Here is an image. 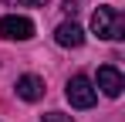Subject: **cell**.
Wrapping results in <instances>:
<instances>
[{"label": "cell", "instance_id": "cell-7", "mask_svg": "<svg viewBox=\"0 0 125 122\" xmlns=\"http://www.w3.org/2000/svg\"><path fill=\"white\" fill-rule=\"evenodd\" d=\"M41 122H74V119L64 112H47V115H41Z\"/></svg>", "mask_w": 125, "mask_h": 122}, {"label": "cell", "instance_id": "cell-8", "mask_svg": "<svg viewBox=\"0 0 125 122\" xmlns=\"http://www.w3.org/2000/svg\"><path fill=\"white\" fill-rule=\"evenodd\" d=\"M61 10L68 14V17H74V14L81 10V0H64V7H61Z\"/></svg>", "mask_w": 125, "mask_h": 122}, {"label": "cell", "instance_id": "cell-9", "mask_svg": "<svg viewBox=\"0 0 125 122\" xmlns=\"http://www.w3.org/2000/svg\"><path fill=\"white\" fill-rule=\"evenodd\" d=\"M21 3H27V7H44L47 0H21Z\"/></svg>", "mask_w": 125, "mask_h": 122}, {"label": "cell", "instance_id": "cell-6", "mask_svg": "<svg viewBox=\"0 0 125 122\" xmlns=\"http://www.w3.org/2000/svg\"><path fill=\"white\" fill-rule=\"evenodd\" d=\"M17 95L24 102H37L44 95V81L37 75H24V78H17Z\"/></svg>", "mask_w": 125, "mask_h": 122}, {"label": "cell", "instance_id": "cell-3", "mask_svg": "<svg viewBox=\"0 0 125 122\" xmlns=\"http://www.w3.org/2000/svg\"><path fill=\"white\" fill-rule=\"evenodd\" d=\"M0 37H7V41H31L34 37V24L27 17L7 14V17H0Z\"/></svg>", "mask_w": 125, "mask_h": 122}, {"label": "cell", "instance_id": "cell-1", "mask_svg": "<svg viewBox=\"0 0 125 122\" xmlns=\"http://www.w3.org/2000/svg\"><path fill=\"white\" fill-rule=\"evenodd\" d=\"M91 31L102 41H122L125 37V14L115 7H98L91 14Z\"/></svg>", "mask_w": 125, "mask_h": 122}, {"label": "cell", "instance_id": "cell-4", "mask_svg": "<svg viewBox=\"0 0 125 122\" xmlns=\"http://www.w3.org/2000/svg\"><path fill=\"white\" fill-rule=\"evenodd\" d=\"M95 85L102 88L108 98H118V95H122V88H125V78H122V71H118L115 64H102V68H98V75H95Z\"/></svg>", "mask_w": 125, "mask_h": 122}, {"label": "cell", "instance_id": "cell-5", "mask_svg": "<svg viewBox=\"0 0 125 122\" xmlns=\"http://www.w3.org/2000/svg\"><path fill=\"white\" fill-rule=\"evenodd\" d=\"M54 41H58L61 48H81L84 44V31L74 24V20H68V24H61V27L54 31Z\"/></svg>", "mask_w": 125, "mask_h": 122}, {"label": "cell", "instance_id": "cell-2", "mask_svg": "<svg viewBox=\"0 0 125 122\" xmlns=\"http://www.w3.org/2000/svg\"><path fill=\"white\" fill-rule=\"evenodd\" d=\"M64 95H68V102H71L74 109H91V105L98 102V88H95V81L88 78V75H74V78L68 81Z\"/></svg>", "mask_w": 125, "mask_h": 122}]
</instances>
